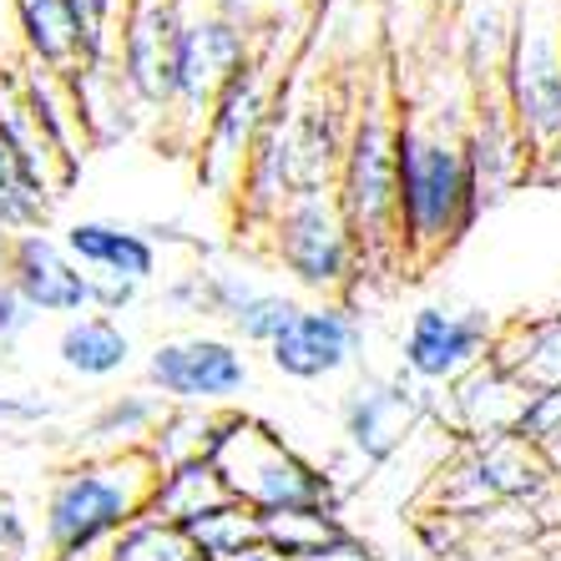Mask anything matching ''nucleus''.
I'll use <instances>...</instances> for the list:
<instances>
[{
	"instance_id": "nucleus-39",
	"label": "nucleus",
	"mask_w": 561,
	"mask_h": 561,
	"mask_svg": "<svg viewBox=\"0 0 561 561\" xmlns=\"http://www.w3.org/2000/svg\"><path fill=\"white\" fill-rule=\"evenodd\" d=\"M547 561H551V557H547Z\"/></svg>"
},
{
	"instance_id": "nucleus-27",
	"label": "nucleus",
	"mask_w": 561,
	"mask_h": 561,
	"mask_svg": "<svg viewBox=\"0 0 561 561\" xmlns=\"http://www.w3.org/2000/svg\"><path fill=\"white\" fill-rule=\"evenodd\" d=\"M106 561H197V551L183 526H172V522H162V516H152V511H142L137 522L112 536Z\"/></svg>"
},
{
	"instance_id": "nucleus-12",
	"label": "nucleus",
	"mask_w": 561,
	"mask_h": 561,
	"mask_svg": "<svg viewBox=\"0 0 561 561\" xmlns=\"http://www.w3.org/2000/svg\"><path fill=\"white\" fill-rule=\"evenodd\" d=\"M359 350H365V324H359L354 304H304L294 329L268 344V365L284 379L313 385V379H334L354 369Z\"/></svg>"
},
{
	"instance_id": "nucleus-17",
	"label": "nucleus",
	"mask_w": 561,
	"mask_h": 561,
	"mask_svg": "<svg viewBox=\"0 0 561 561\" xmlns=\"http://www.w3.org/2000/svg\"><path fill=\"white\" fill-rule=\"evenodd\" d=\"M526 385L511 379L506 369H496L491 359L476 365L466 379L450 385V425H456L460 440H501V435H516V420L526 405Z\"/></svg>"
},
{
	"instance_id": "nucleus-5",
	"label": "nucleus",
	"mask_w": 561,
	"mask_h": 561,
	"mask_svg": "<svg viewBox=\"0 0 561 561\" xmlns=\"http://www.w3.org/2000/svg\"><path fill=\"white\" fill-rule=\"evenodd\" d=\"M222 491L238 506L259 511V516H278V511H340V491L324 470L304 460L284 435L268 431L253 415H228L222 440L213 450Z\"/></svg>"
},
{
	"instance_id": "nucleus-20",
	"label": "nucleus",
	"mask_w": 561,
	"mask_h": 561,
	"mask_svg": "<svg viewBox=\"0 0 561 561\" xmlns=\"http://www.w3.org/2000/svg\"><path fill=\"white\" fill-rule=\"evenodd\" d=\"M485 359L511 379H522L526 390H561V313L511 319L506 329H496V344Z\"/></svg>"
},
{
	"instance_id": "nucleus-9",
	"label": "nucleus",
	"mask_w": 561,
	"mask_h": 561,
	"mask_svg": "<svg viewBox=\"0 0 561 561\" xmlns=\"http://www.w3.org/2000/svg\"><path fill=\"white\" fill-rule=\"evenodd\" d=\"M147 390L178 410H228L249 390V354L218 334H172L147 350Z\"/></svg>"
},
{
	"instance_id": "nucleus-4",
	"label": "nucleus",
	"mask_w": 561,
	"mask_h": 561,
	"mask_svg": "<svg viewBox=\"0 0 561 561\" xmlns=\"http://www.w3.org/2000/svg\"><path fill=\"white\" fill-rule=\"evenodd\" d=\"M506 87L511 117L531 157V178H561V0H516L506 46Z\"/></svg>"
},
{
	"instance_id": "nucleus-7",
	"label": "nucleus",
	"mask_w": 561,
	"mask_h": 561,
	"mask_svg": "<svg viewBox=\"0 0 561 561\" xmlns=\"http://www.w3.org/2000/svg\"><path fill=\"white\" fill-rule=\"evenodd\" d=\"M284 81V41L268 36L263 46H253V56L238 66L233 77L222 81V92L213 96L208 127H203V142H197V183L208 187L213 197H228L233 203L238 178H243V162H249V147L259 137L274 92Z\"/></svg>"
},
{
	"instance_id": "nucleus-14",
	"label": "nucleus",
	"mask_w": 561,
	"mask_h": 561,
	"mask_svg": "<svg viewBox=\"0 0 561 561\" xmlns=\"http://www.w3.org/2000/svg\"><path fill=\"white\" fill-rule=\"evenodd\" d=\"M5 284H11L41 319H46V313H51V319L92 313V274H87V268L61 249V238H51L46 228L11 238Z\"/></svg>"
},
{
	"instance_id": "nucleus-37",
	"label": "nucleus",
	"mask_w": 561,
	"mask_h": 561,
	"mask_svg": "<svg viewBox=\"0 0 561 561\" xmlns=\"http://www.w3.org/2000/svg\"><path fill=\"white\" fill-rule=\"evenodd\" d=\"M5 253H11V233L0 228V284H5Z\"/></svg>"
},
{
	"instance_id": "nucleus-6",
	"label": "nucleus",
	"mask_w": 561,
	"mask_h": 561,
	"mask_svg": "<svg viewBox=\"0 0 561 561\" xmlns=\"http://www.w3.org/2000/svg\"><path fill=\"white\" fill-rule=\"evenodd\" d=\"M268 253L319 304H354L359 253H354L350 222H344L334 187L288 197L284 208H278V218L268 222Z\"/></svg>"
},
{
	"instance_id": "nucleus-11",
	"label": "nucleus",
	"mask_w": 561,
	"mask_h": 561,
	"mask_svg": "<svg viewBox=\"0 0 561 561\" xmlns=\"http://www.w3.org/2000/svg\"><path fill=\"white\" fill-rule=\"evenodd\" d=\"M425 410H431V394L405 369L400 375H359L340 400V425L354 456L365 466H385L415 435Z\"/></svg>"
},
{
	"instance_id": "nucleus-23",
	"label": "nucleus",
	"mask_w": 561,
	"mask_h": 561,
	"mask_svg": "<svg viewBox=\"0 0 561 561\" xmlns=\"http://www.w3.org/2000/svg\"><path fill=\"white\" fill-rule=\"evenodd\" d=\"M15 21H21V46L31 66L66 77L81 61V21L71 0H15Z\"/></svg>"
},
{
	"instance_id": "nucleus-8",
	"label": "nucleus",
	"mask_w": 561,
	"mask_h": 561,
	"mask_svg": "<svg viewBox=\"0 0 561 561\" xmlns=\"http://www.w3.org/2000/svg\"><path fill=\"white\" fill-rule=\"evenodd\" d=\"M557 481V470L547 456L526 445L522 435H501V440H460L456 460H445L440 481L431 485V511L440 516H481V511L501 506H531L547 485Z\"/></svg>"
},
{
	"instance_id": "nucleus-19",
	"label": "nucleus",
	"mask_w": 561,
	"mask_h": 561,
	"mask_svg": "<svg viewBox=\"0 0 561 561\" xmlns=\"http://www.w3.org/2000/svg\"><path fill=\"white\" fill-rule=\"evenodd\" d=\"M168 400L152 390H122L106 394L102 405L87 415L81 425V450L87 456H117V450H147V440L157 435V425L168 420Z\"/></svg>"
},
{
	"instance_id": "nucleus-31",
	"label": "nucleus",
	"mask_w": 561,
	"mask_h": 561,
	"mask_svg": "<svg viewBox=\"0 0 561 561\" xmlns=\"http://www.w3.org/2000/svg\"><path fill=\"white\" fill-rule=\"evenodd\" d=\"M157 304L178 319H213V294H208V268L197 263V268H183V274H172L157 294Z\"/></svg>"
},
{
	"instance_id": "nucleus-34",
	"label": "nucleus",
	"mask_w": 561,
	"mask_h": 561,
	"mask_svg": "<svg viewBox=\"0 0 561 561\" xmlns=\"http://www.w3.org/2000/svg\"><path fill=\"white\" fill-rule=\"evenodd\" d=\"M208 294H213V319H233L259 294V284L249 274H238V268H208Z\"/></svg>"
},
{
	"instance_id": "nucleus-33",
	"label": "nucleus",
	"mask_w": 561,
	"mask_h": 561,
	"mask_svg": "<svg viewBox=\"0 0 561 561\" xmlns=\"http://www.w3.org/2000/svg\"><path fill=\"white\" fill-rule=\"evenodd\" d=\"M0 561H31V522L5 485H0Z\"/></svg>"
},
{
	"instance_id": "nucleus-26",
	"label": "nucleus",
	"mask_w": 561,
	"mask_h": 561,
	"mask_svg": "<svg viewBox=\"0 0 561 561\" xmlns=\"http://www.w3.org/2000/svg\"><path fill=\"white\" fill-rule=\"evenodd\" d=\"M183 531H187V541H193L197 561H228V557H238V551L253 547V541L263 536L259 531V511L238 506V501H222V506L193 516Z\"/></svg>"
},
{
	"instance_id": "nucleus-15",
	"label": "nucleus",
	"mask_w": 561,
	"mask_h": 561,
	"mask_svg": "<svg viewBox=\"0 0 561 561\" xmlns=\"http://www.w3.org/2000/svg\"><path fill=\"white\" fill-rule=\"evenodd\" d=\"M466 152H470V172H476L481 208L501 203L522 178H531V157H526V142H522V131H516V117H511L506 87L470 92Z\"/></svg>"
},
{
	"instance_id": "nucleus-21",
	"label": "nucleus",
	"mask_w": 561,
	"mask_h": 561,
	"mask_svg": "<svg viewBox=\"0 0 561 561\" xmlns=\"http://www.w3.org/2000/svg\"><path fill=\"white\" fill-rule=\"evenodd\" d=\"M0 147L11 152V162L21 168V178H26L41 197H51L56 203V197L71 187V178H66L61 162L51 157L46 137L36 131V117H31V106H26V96H21V87H15L11 71H0Z\"/></svg>"
},
{
	"instance_id": "nucleus-32",
	"label": "nucleus",
	"mask_w": 561,
	"mask_h": 561,
	"mask_svg": "<svg viewBox=\"0 0 561 561\" xmlns=\"http://www.w3.org/2000/svg\"><path fill=\"white\" fill-rule=\"evenodd\" d=\"M61 415V400L46 390H0V425L5 431H41Z\"/></svg>"
},
{
	"instance_id": "nucleus-16",
	"label": "nucleus",
	"mask_w": 561,
	"mask_h": 561,
	"mask_svg": "<svg viewBox=\"0 0 561 561\" xmlns=\"http://www.w3.org/2000/svg\"><path fill=\"white\" fill-rule=\"evenodd\" d=\"M61 249L87 268L92 278H122V284H152L157 268H162V253L142 228H127V222L112 218H77L61 233Z\"/></svg>"
},
{
	"instance_id": "nucleus-38",
	"label": "nucleus",
	"mask_w": 561,
	"mask_h": 561,
	"mask_svg": "<svg viewBox=\"0 0 561 561\" xmlns=\"http://www.w3.org/2000/svg\"><path fill=\"white\" fill-rule=\"evenodd\" d=\"M0 359H5V354H0Z\"/></svg>"
},
{
	"instance_id": "nucleus-35",
	"label": "nucleus",
	"mask_w": 561,
	"mask_h": 561,
	"mask_svg": "<svg viewBox=\"0 0 561 561\" xmlns=\"http://www.w3.org/2000/svg\"><path fill=\"white\" fill-rule=\"evenodd\" d=\"M36 319H41V313L31 309V304L21 299L11 284H0V354H11L15 344L26 340L31 329H36Z\"/></svg>"
},
{
	"instance_id": "nucleus-22",
	"label": "nucleus",
	"mask_w": 561,
	"mask_h": 561,
	"mask_svg": "<svg viewBox=\"0 0 561 561\" xmlns=\"http://www.w3.org/2000/svg\"><path fill=\"white\" fill-rule=\"evenodd\" d=\"M56 359L71 379H117L131 365V334L122 329V319H106V313H77L66 319L61 334H56Z\"/></svg>"
},
{
	"instance_id": "nucleus-29",
	"label": "nucleus",
	"mask_w": 561,
	"mask_h": 561,
	"mask_svg": "<svg viewBox=\"0 0 561 561\" xmlns=\"http://www.w3.org/2000/svg\"><path fill=\"white\" fill-rule=\"evenodd\" d=\"M51 197H41L36 187L21 178V168L11 162V152L0 147V228L5 233H36V228H46L51 222Z\"/></svg>"
},
{
	"instance_id": "nucleus-30",
	"label": "nucleus",
	"mask_w": 561,
	"mask_h": 561,
	"mask_svg": "<svg viewBox=\"0 0 561 561\" xmlns=\"http://www.w3.org/2000/svg\"><path fill=\"white\" fill-rule=\"evenodd\" d=\"M516 435L526 445H536L547 466L561 476V390H531L522 405V420H516Z\"/></svg>"
},
{
	"instance_id": "nucleus-18",
	"label": "nucleus",
	"mask_w": 561,
	"mask_h": 561,
	"mask_svg": "<svg viewBox=\"0 0 561 561\" xmlns=\"http://www.w3.org/2000/svg\"><path fill=\"white\" fill-rule=\"evenodd\" d=\"M15 87H21V96H26L31 117H36V131L46 137V147H51V157L61 162V172L66 178H77V162L87 157L81 147H92V142H87V131H81V117H77V102H71L66 77L26 61L21 71H15Z\"/></svg>"
},
{
	"instance_id": "nucleus-25",
	"label": "nucleus",
	"mask_w": 561,
	"mask_h": 561,
	"mask_svg": "<svg viewBox=\"0 0 561 561\" xmlns=\"http://www.w3.org/2000/svg\"><path fill=\"white\" fill-rule=\"evenodd\" d=\"M259 531L284 561H329L350 536L340 511H278V516H259Z\"/></svg>"
},
{
	"instance_id": "nucleus-13",
	"label": "nucleus",
	"mask_w": 561,
	"mask_h": 561,
	"mask_svg": "<svg viewBox=\"0 0 561 561\" xmlns=\"http://www.w3.org/2000/svg\"><path fill=\"white\" fill-rule=\"evenodd\" d=\"M354 92L334 87V81H309L294 87V193H319L334 187L344 162V142H350L354 122Z\"/></svg>"
},
{
	"instance_id": "nucleus-3",
	"label": "nucleus",
	"mask_w": 561,
	"mask_h": 561,
	"mask_svg": "<svg viewBox=\"0 0 561 561\" xmlns=\"http://www.w3.org/2000/svg\"><path fill=\"white\" fill-rule=\"evenodd\" d=\"M157 476L162 466L147 450L81 456L56 470L41 501V536L51 561H106L112 536L152 506Z\"/></svg>"
},
{
	"instance_id": "nucleus-2",
	"label": "nucleus",
	"mask_w": 561,
	"mask_h": 561,
	"mask_svg": "<svg viewBox=\"0 0 561 561\" xmlns=\"http://www.w3.org/2000/svg\"><path fill=\"white\" fill-rule=\"evenodd\" d=\"M334 197H340L344 222H350L359 274H375V278L405 274L400 222H394V87L385 66H375L359 81L350 142H344V162H340V178H334Z\"/></svg>"
},
{
	"instance_id": "nucleus-24",
	"label": "nucleus",
	"mask_w": 561,
	"mask_h": 561,
	"mask_svg": "<svg viewBox=\"0 0 561 561\" xmlns=\"http://www.w3.org/2000/svg\"><path fill=\"white\" fill-rule=\"evenodd\" d=\"M222 501H233V496L222 491L218 466H213V460H183V466H168L157 476V491H152V506L147 511L172 526H187L193 516L222 506Z\"/></svg>"
},
{
	"instance_id": "nucleus-10",
	"label": "nucleus",
	"mask_w": 561,
	"mask_h": 561,
	"mask_svg": "<svg viewBox=\"0 0 561 561\" xmlns=\"http://www.w3.org/2000/svg\"><path fill=\"white\" fill-rule=\"evenodd\" d=\"M496 344V324L485 309H450V304H425L410 319L400 340V369L415 385H456Z\"/></svg>"
},
{
	"instance_id": "nucleus-36",
	"label": "nucleus",
	"mask_w": 561,
	"mask_h": 561,
	"mask_svg": "<svg viewBox=\"0 0 561 561\" xmlns=\"http://www.w3.org/2000/svg\"><path fill=\"white\" fill-rule=\"evenodd\" d=\"M137 304H142V284H122V278H92V313L117 319V313H131Z\"/></svg>"
},
{
	"instance_id": "nucleus-28",
	"label": "nucleus",
	"mask_w": 561,
	"mask_h": 561,
	"mask_svg": "<svg viewBox=\"0 0 561 561\" xmlns=\"http://www.w3.org/2000/svg\"><path fill=\"white\" fill-rule=\"evenodd\" d=\"M299 313H304V304L294 299V294L259 288V294H253V299L243 304L233 319H228V329H233L243 344H263V350H268L278 334H288V329H294V319H299Z\"/></svg>"
},
{
	"instance_id": "nucleus-1",
	"label": "nucleus",
	"mask_w": 561,
	"mask_h": 561,
	"mask_svg": "<svg viewBox=\"0 0 561 561\" xmlns=\"http://www.w3.org/2000/svg\"><path fill=\"white\" fill-rule=\"evenodd\" d=\"M470 92H394V222H400V253L405 274H425L445 253L460 249V238L481 218L476 172L466 152Z\"/></svg>"
}]
</instances>
